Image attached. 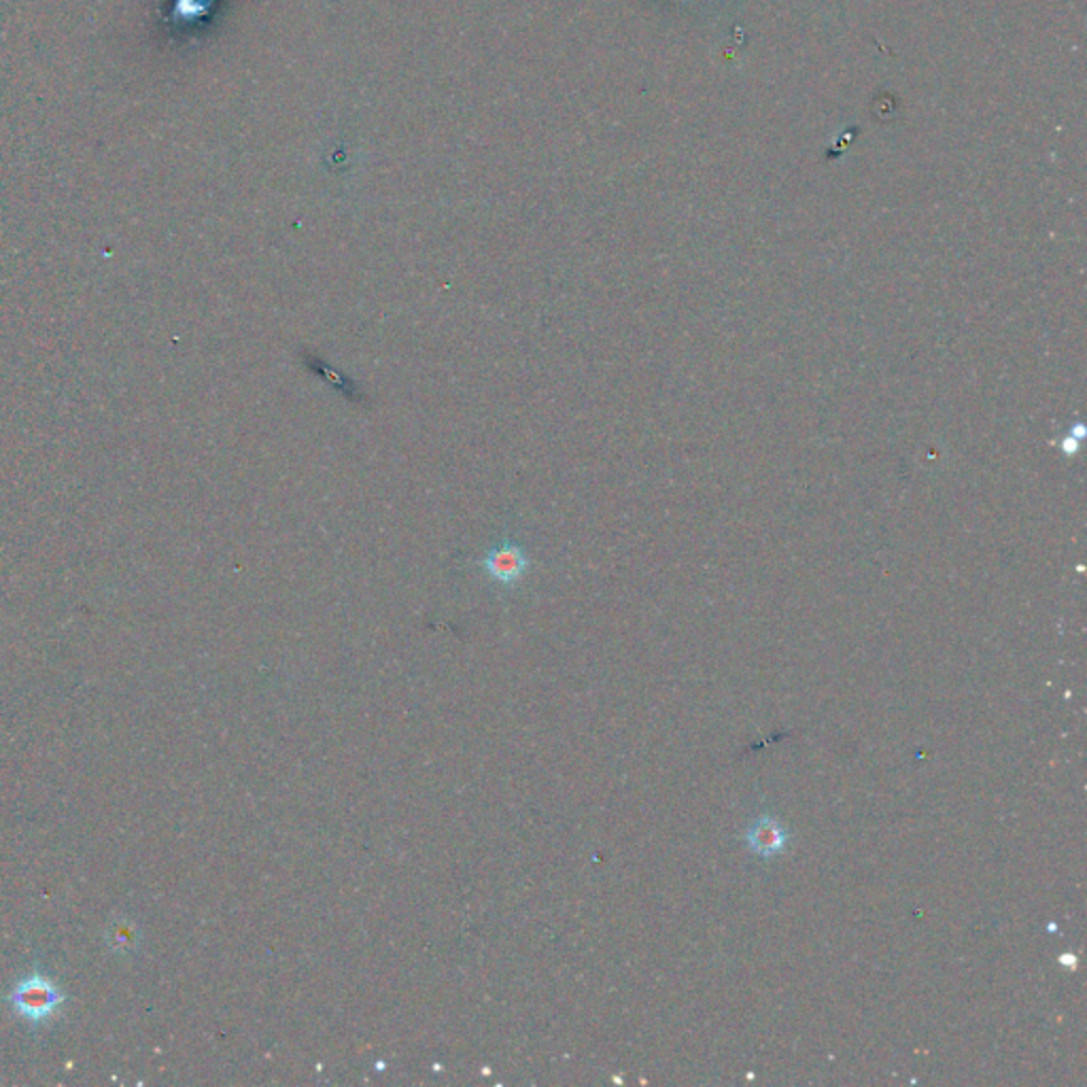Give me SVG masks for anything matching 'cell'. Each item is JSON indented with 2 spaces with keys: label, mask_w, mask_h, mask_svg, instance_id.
I'll list each match as a JSON object with an SVG mask.
<instances>
[{
  "label": "cell",
  "mask_w": 1087,
  "mask_h": 1087,
  "mask_svg": "<svg viewBox=\"0 0 1087 1087\" xmlns=\"http://www.w3.org/2000/svg\"><path fill=\"white\" fill-rule=\"evenodd\" d=\"M11 1001L17 1009V1014L24 1015L28 1019H40V1017L54 1014V1009L60 1005V994L49 981L33 978L17 985Z\"/></svg>",
  "instance_id": "cell-2"
},
{
  "label": "cell",
  "mask_w": 1087,
  "mask_h": 1087,
  "mask_svg": "<svg viewBox=\"0 0 1087 1087\" xmlns=\"http://www.w3.org/2000/svg\"><path fill=\"white\" fill-rule=\"evenodd\" d=\"M529 563L531 561L527 557V552L518 544L510 542V540L491 548L487 552V557L482 559L484 572L498 584H504V586H512L521 581L527 574Z\"/></svg>",
  "instance_id": "cell-1"
},
{
  "label": "cell",
  "mask_w": 1087,
  "mask_h": 1087,
  "mask_svg": "<svg viewBox=\"0 0 1087 1087\" xmlns=\"http://www.w3.org/2000/svg\"><path fill=\"white\" fill-rule=\"evenodd\" d=\"M209 0H177L175 13L183 15L182 20H191V15H200L207 9Z\"/></svg>",
  "instance_id": "cell-4"
},
{
  "label": "cell",
  "mask_w": 1087,
  "mask_h": 1087,
  "mask_svg": "<svg viewBox=\"0 0 1087 1087\" xmlns=\"http://www.w3.org/2000/svg\"><path fill=\"white\" fill-rule=\"evenodd\" d=\"M788 831L771 816H761L750 829H748V834H746V841H748V848L759 854L762 858H771V856H778L780 852H784L786 843H788Z\"/></svg>",
  "instance_id": "cell-3"
}]
</instances>
